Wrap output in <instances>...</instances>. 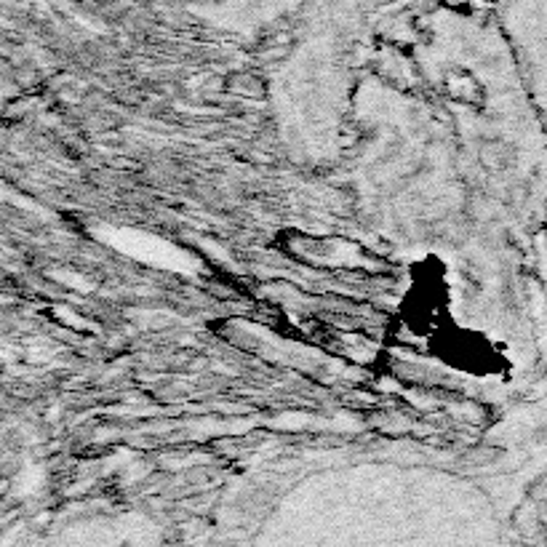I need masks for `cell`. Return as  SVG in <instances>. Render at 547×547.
I'll use <instances>...</instances> for the list:
<instances>
[{
  "label": "cell",
  "instance_id": "6da1fadb",
  "mask_svg": "<svg viewBox=\"0 0 547 547\" xmlns=\"http://www.w3.org/2000/svg\"><path fill=\"white\" fill-rule=\"evenodd\" d=\"M400 4H408V0H318L321 9L337 17H369Z\"/></svg>",
  "mask_w": 547,
  "mask_h": 547
},
{
  "label": "cell",
  "instance_id": "7a4b0ae2",
  "mask_svg": "<svg viewBox=\"0 0 547 547\" xmlns=\"http://www.w3.org/2000/svg\"><path fill=\"white\" fill-rule=\"evenodd\" d=\"M480 4H488V6H494V4H499V0H480Z\"/></svg>",
  "mask_w": 547,
  "mask_h": 547
}]
</instances>
